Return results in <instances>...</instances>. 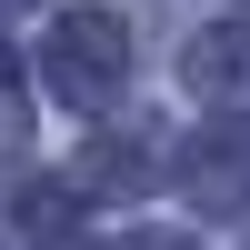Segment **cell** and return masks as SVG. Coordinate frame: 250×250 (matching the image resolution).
Listing matches in <instances>:
<instances>
[]
</instances>
